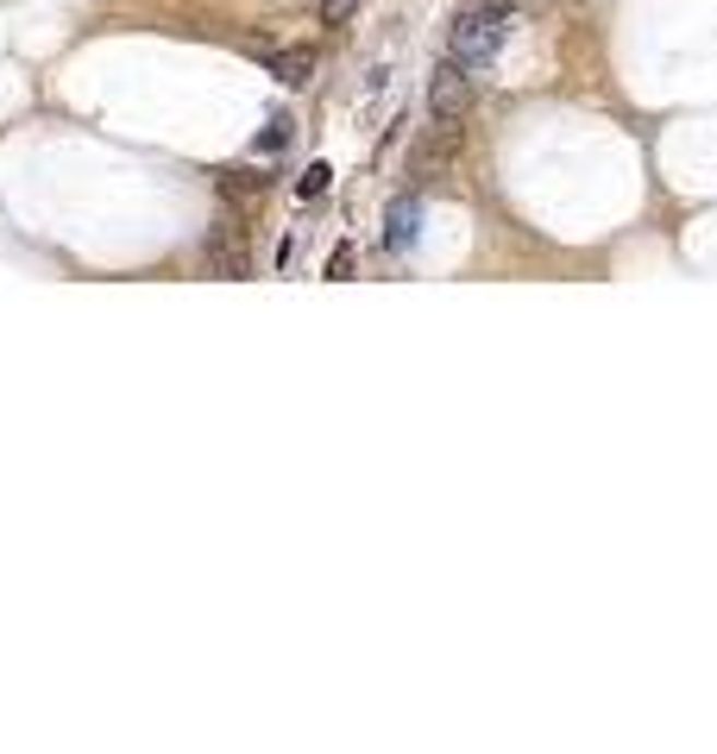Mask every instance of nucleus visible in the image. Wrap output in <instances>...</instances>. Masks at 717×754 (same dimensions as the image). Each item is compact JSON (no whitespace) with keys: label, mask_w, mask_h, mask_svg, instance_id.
I'll return each instance as SVG.
<instances>
[{"label":"nucleus","mask_w":717,"mask_h":754,"mask_svg":"<svg viewBox=\"0 0 717 754\" xmlns=\"http://www.w3.org/2000/svg\"><path fill=\"white\" fill-rule=\"evenodd\" d=\"M504 32H510V13H504V7H491V0H479L472 13H460V20H454L447 57H454V63H466V70H491V57L504 50Z\"/></svg>","instance_id":"1"},{"label":"nucleus","mask_w":717,"mask_h":754,"mask_svg":"<svg viewBox=\"0 0 717 754\" xmlns=\"http://www.w3.org/2000/svg\"><path fill=\"white\" fill-rule=\"evenodd\" d=\"M435 126H440V120H435ZM454 145H460V126H440L435 139L415 151V182H428V176H435V164H447V157H454Z\"/></svg>","instance_id":"7"},{"label":"nucleus","mask_w":717,"mask_h":754,"mask_svg":"<svg viewBox=\"0 0 717 754\" xmlns=\"http://www.w3.org/2000/svg\"><path fill=\"white\" fill-rule=\"evenodd\" d=\"M290 139H296V120H290V114H278V120L258 132V151H271V157H278V151L290 145Z\"/></svg>","instance_id":"8"},{"label":"nucleus","mask_w":717,"mask_h":754,"mask_svg":"<svg viewBox=\"0 0 717 754\" xmlns=\"http://www.w3.org/2000/svg\"><path fill=\"white\" fill-rule=\"evenodd\" d=\"M365 0H321V25H346Z\"/></svg>","instance_id":"10"},{"label":"nucleus","mask_w":717,"mask_h":754,"mask_svg":"<svg viewBox=\"0 0 717 754\" xmlns=\"http://www.w3.org/2000/svg\"><path fill=\"white\" fill-rule=\"evenodd\" d=\"M415 226H422V201L415 196H397L385 214V246L390 251H410L415 246Z\"/></svg>","instance_id":"4"},{"label":"nucleus","mask_w":717,"mask_h":754,"mask_svg":"<svg viewBox=\"0 0 717 754\" xmlns=\"http://www.w3.org/2000/svg\"><path fill=\"white\" fill-rule=\"evenodd\" d=\"M328 276L340 283V276H353V246H333V258H328Z\"/></svg>","instance_id":"11"},{"label":"nucleus","mask_w":717,"mask_h":754,"mask_svg":"<svg viewBox=\"0 0 717 754\" xmlns=\"http://www.w3.org/2000/svg\"><path fill=\"white\" fill-rule=\"evenodd\" d=\"M428 114H435L440 126H460L466 114H472V70L466 63H440L435 70V82H428Z\"/></svg>","instance_id":"2"},{"label":"nucleus","mask_w":717,"mask_h":754,"mask_svg":"<svg viewBox=\"0 0 717 754\" xmlns=\"http://www.w3.org/2000/svg\"><path fill=\"white\" fill-rule=\"evenodd\" d=\"M202 258H208V264H214V271H221V276H246V271H252V258H246V226L221 214V221L208 226V239H202Z\"/></svg>","instance_id":"3"},{"label":"nucleus","mask_w":717,"mask_h":754,"mask_svg":"<svg viewBox=\"0 0 717 754\" xmlns=\"http://www.w3.org/2000/svg\"><path fill=\"white\" fill-rule=\"evenodd\" d=\"M214 189H221L227 201H258L265 189H271V176H258V170H246V164H233V170L214 176Z\"/></svg>","instance_id":"6"},{"label":"nucleus","mask_w":717,"mask_h":754,"mask_svg":"<svg viewBox=\"0 0 717 754\" xmlns=\"http://www.w3.org/2000/svg\"><path fill=\"white\" fill-rule=\"evenodd\" d=\"M265 63H271V75H278L283 89H303L308 75H315V50L308 45H283V50H265Z\"/></svg>","instance_id":"5"},{"label":"nucleus","mask_w":717,"mask_h":754,"mask_svg":"<svg viewBox=\"0 0 717 754\" xmlns=\"http://www.w3.org/2000/svg\"><path fill=\"white\" fill-rule=\"evenodd\" d=\"M328 182H333V170H328V164H308V170L296 176V196H303V201H315V196H328Z\"/></svg>","instance_id":"9"}]
</instances>
